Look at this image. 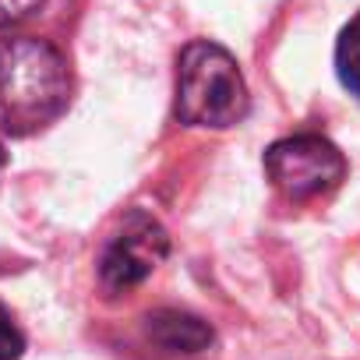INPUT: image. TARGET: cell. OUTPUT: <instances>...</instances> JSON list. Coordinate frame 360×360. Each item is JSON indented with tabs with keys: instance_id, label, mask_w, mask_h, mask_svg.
<instances>
[{
	"instance_id": "obj_1",
	"label": "cell",
	"mask_w": 360,
	"mask_h": 360,
	"mask_svg": "<svg viewBox=\"0 0 360 360\" xmlns=\"http://www.w3.org/2000/svg\"><path fill=\"white\" fill-rule=\"evenodd\" d=\"M71 99V71L64 53L32 36L0 39V124L32 134L53 124Z\"/></svg>"
},
{
	"instance_id": "obj_2",
	"label": "cell",
	"mask_w": 360,
	"mask_h": 360,
	"mask_svg": "<svg viewBox=\"0 0 360 360\" xmlns=\"http://www.w3.org/2000/svg\"><path fill=\"white\" fill-rule=\"evenodd\" d=\"M251 96L230 50L195 39L176 60V117L191 127H233L248 117Z\"/></svg>"
},
{
	"instance_id": "obj_3",
	"label": "cell",
	"mask_w": 360,
	"mask_h": 360,
	"mask_svg": "<svg viewBox=\"0 0 360 360\" xmlns=\"http://www.w3.org/2000/svg\"><path fill=\"white\" fill-rule=\"evenodd\" d=\"M265 173L283 198L311 202V198H321L342 184L346 159L321 134H293V138L269 145Z\"/></svg>"
},
{
	"instance_id": "obj_4",
	"label": "cell",
	"mask_w": 360,
	"mask_h": 360,
	"mask_svg": "<svg viewBox=\"0 0 360 360\" xmlns=\"http://www.w3.org/2000/svg\"><path fill=\"white\" fill-rule=\"evenodd\" d=\"M169 251V237L166 230L145 216V212H134L124 230L106 244L103 258H99V283L106 293H127L134 286H141L152 269L166 258Z\"/></svg>"
},
{
	"instance_id": "obj_5",
	"label": "cell",
	"mask_w": 360,
	"mask_h": 360,
	"mask_svg": "<svg viewBox=\"0 0 360 360\" xmlns=\"http://www.w3.org/2000/svg\"><path fill=\"white\" fill-rule=\"evenodd\" d=\"M145 328H148L152 342H159L169 353H202L216 339L209 321H202L198 314H188V311H176V307L152 311L145 318Z\"/></svg>"
},
{
	"instance_id": "obj_6",
	"label": "cell",
	"mask_w": 360,
	"mask_h": 360,
	"mask_svg": "<svg viewBox=\"0 0 360 360\" xmlns=\"http://www.w3.org/2000/svg\"><path fill=\"white\" fill-rule=\"evenodd\" d=\"M335 75H339L342 89H349L360 99V11L339 32V43H335Z\"/></svg>"
},
{
	"instance_id": "obj_7",
	"label": "cell",
	"mask_w": 360,
	"mask_h": 360,
	"mask_svg": "<svg viewBox=\"0 0 360 360\" xmlns=\"http://www.w3.org/2000/svg\"><path fill=\"white\" fill-rule=\"evenodd\" d=\"M22 353H25V335L15 325L11 311L0 304V360H18Z\"/></svg>"
},
{
	"instance_id": "obj_8",
	"label": "cell",
	"mask_w": 360,
	"mask_h": 360,
	"mask_svg": "<svg viewBox=\"0 0 360 360\" xmlns=\"http://www.w3.org/2000/svg\"><path fill=\"white\" fill-rule=\"evenodd\" d=\"M46 0H0V29H11L25 18H32Z\"/></svg>"
},
{
	"instance_id": "obj_9",
	"label": "cell",
	"mask_w": 360,
	"mask_h": 360,
	"mask_svg": "<svg viewBox=\"0 0 360 360\" xmlns=\"http://www.w3.org/2000/svg\"><path fill=\"white\" fill-rule=\"evenodd\" d=\"M0 166H4V152H0Z\"/></svg>"
}]
</instances>
